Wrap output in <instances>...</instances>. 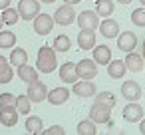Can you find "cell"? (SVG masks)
<instances>
[{"mask_svg":"<svg viewBox=\"0 0 145 135\" xmlns=\"http://www.w3.org/2000/svg\"><path fill=\"white\" fill-rule=\"evenodd\" d=\"M121 95L127 101H137L141 97V85L133 80H127V82L121 83Z\"/></svg>","mask_w":145,"mask_h":135,"instance_id":"10","label":"cell"},{"mask_svg":"<svg viewBox=\"0 0 145 135\" xmlns=\"http://www.w3.org/2000/svg\"><path fill=\"white\" fill-rule=\"evenodd\" d=\"M139 133L145 135V117H141V121H139Z\"/></svg>","mask_w":145,"mask_h":135,"instance_id":"36","label":"cell"},{"mask_svg":"<svg viewBox=\"0 0 145 135\" xmlns=\"http://www.w3.org/2000/svg\"><path fill=\"white\" fill-rule=\"evenodd\" d=\"M60 80H62L64 83H76V82L80 80L74 62H66V64H62V68H60Z\"/></svg>","mask_w":145,"mask_h":135,"instance_id":"15","label":"cell"},{"mask_svg":"<svg viewBox=\"0 0 145 135\" xmlns=\"http://www.w3.org/2000/svg\"><path fill=\"white\" fill-rule=\"evenodd\" d=\"M113 10H115L113 0H97V2H95V12H97V16H101V18L111 16Z\"/></svg>","mask_w":145,"mask_h":135,"instance_id":"22","label":"cell"},{"mask_svg":"<svg viewBox=\"0 0 145 135\" xmlns=\"http://www.w3.org/2000/svg\"><path fill=\"white\" fill-rule=\"evenodd\" d=\"M141 117H143V107L137 101H129L123 107V119L127 123H137V121H141Z\"/></svg>","mask_w":145,"mask_h":135,"instance_id":"11","label":"cell"},{"mask_svg":"<svg viewBox=\"0 0 145 135\" xmlns=\"http://www.w3.org/2000/svg\"><path fill=\"white\" fill-rule=\"evenodd\" d=\"M14 46H16V34L10 32V30H0V48L8 50V48H14Z\"/></svg>","mask_w":145,"mask_h":135,"instance_id":"26","label":"cell"},{"mask_svg":"<svg viewBox=\"0 0 145 135\" xmlns=\"http://www.w3.org/2000/svg\"><path fill=\"white\" fill-rule=\"evenodd\" d=\"M56 52H70L72 50V40L66 36V34H60L54 38V46H52Z\"/></svg>","mask_w":145,"mask_h":135,"instance_id":"28","label":"cell"},{"mask_svg":"<svg viewBox=\"0 0 145 135\" xmlns=\"http://www.w3.org/2000/svg\"><path fill=\"white\" fill-rule=\"evenodd\" d=\"M125 68L129 70V72H133V74H137V72H141L143 68H145V62H143V56H139V54H135L133 50L131 52H127V56H125Z\"/></svg>","mask_w":145,"mask_h":135,"instance_id":"16","label":"cell"},{"mask_svg":"<svg viewBox=\"0 0 145 135\" xmlns=\"http://www.w3.org/2000/svg\"><path fill=\"white\" fill-rule=\"evenodd\" d=\"M125 72H127V68H125V62H121V60H111V62L107 64V74H109V78H113V80L123 78Z\"/></svg>","mask_w":145,"mask_h":135,"instance_id":"21","label":"cell"},{"mask_svg":"<svg viewBox=\"0 0 145 135\" xmlns=\"http://www.w3.org/2000/svg\"><path fill=\"white\" fill-rule=\"evenodd\" d=\"M76 12H74V6L72 4H62L56 14H54V22L60 24V26H70L72 22H76Z\"/></svg>","mask_w":145,"mask_h":135,"instance_id":"5","label":"cell"},{"mask_svg":"<svg viewBox=\"0 0 145 135\" xmlns=\"http://www.w3.org/2000/svg\"><path fill=\"white\" fill-rule=\"evenodd\" d=\"M111 107H105V105H101V103H97V101H93V105H91V109H89V119L97 125V123H107L111 117Z\"/></svg>","mask_w":145,"mask_h":135,"instance_id":"9","label":"cell"},{"mask_svg":"<svg viewBox=\"0 0 145 135\" xmlns=\"http://www.w3.org/2000/svg\"><path fill=\"white\" fill-rule=\"evenodd\" d=\"M97 30H99L101 36H105V38H117V34H119V24L107 16L103 22H99V28H97Z\"/></svg>","mask_w":145,"mask_h":135,"instance_id":"17","label":"cell"},{"mask_svg":"<svg viewBox=\"0 0 145 135\" xmlns=\"http://www.w3.org/2000/svg\"><path fill=\"white\" fill-rule=\"evenodd\" d=\"M26 131L32 133V135H40L44 131V121L38 117V115H30L26 119Z\"/></svg>","mask_w":145,"mask_h":135,"instance_id":"24","label":"cell"},{"mask_svg":"<svg viewBox=\"0 0 145 135\" xmlns=\"http://www.w3.org/2000/svg\"><path fill=\"white\" fill-rule=\"evenodd\" d=\"M2 26H4V20H2V16H0V30H2Z\"/></svg>","mask_w":145,"mask_h":135,"instance_id":"42","label":"cell"},{"mask_svg":"<svg viewBox=\"0 0 145 135\" xmlns=\"http://www.w3.org/2000/svg\"><path fill=\"white\" fill-rule=\"evenodd\" d=\"M2 20H4V24H8V26H12V24H16L18 20H20V14H18V10L16 8H4L2 10Z\"/></svg>","mask_w":145,"mask_h":135,"instance_id":"29","label":"cell"},{"mask_svg":"<svg viewBox=\"0 0 145 135\" xmlns=\"http://www.w3.org/2000/svg\"><path fill=\"white\" fill-rule=\"evenodd\" d=\"M76 70H78V76L80 80H93L97 76V64L93 60H82L76 64Z\"/></svg>","mask_w":145,"mask_h":135,"instance_id":"8","label":"cell"},{"mask_svg":"<svg viewBox=\"0 0 145 135\" xmlns=\"http://www.w3.org/2000/svg\"><path fill=\"white\" fill-rule=\"evenodd\" d=\"M6 62H8V60H6L4 56H0V64H6Z\"/></svg>","mask_w":145,"mask_h":135,"instance_id":"40","label":"cell"},{"mask_svg":"<svg viewBox=\"0 0 145 135\" xmlns=\"http://www.w3.org/2000/svg\"><path fill=\"white\" fill-rule=\"evenodd\" d=\"M139 2H141V4H143V6H145V0H139Z\"/></svg>","mask_w":145,"mask_h":135,"instance_id":"43","label":"cell"},{"mask_svg":"<svg viewBox=\"0 0 145 135\" xmlns=\"http://www.w3.org/2000/svg\"><path fill=\"white\" fill-rule=\"evenodd\" d=\"M95 101L97 103H101V105H105V107H115V103H117V99H115V93H111V91H97L95 95Z\"/></svg>","mask_w":145,"mask_h":135,"instance_id":"25","label":"cell"},{"mask_svg":"<svg viewBox=\"0 0 145 135\" xmlns=\"http://www.w3.org/2000/svg\"><path fill=\"white\" fill-rule=\"evenodd\" d=\"M58 68V58H56V50L52 46H42L38 50V62H36V70H40V74H52Z\"/></svg>","mask_w":145,"mask_h":135,"instance_id":"1","label":"cell"},{"mask_svg":"<svg viewBox=\"0 0 145 135\" xmlns=\"http://www.w3.org/2000/svg\"><path fill=\"white\" fill-rule=\"evenodd\" d=\"M32 22H34V32L38 36H48L52 32V28H54V16L44 14V12H38Z\"/></svg>","mask_w":145,"mask_h":135,"instance_id":"3","label":"cell"},{"mask_svg":"<svg viewBox=\"0 0 145 135\" xmlns=\"http://www.w3.org/2000/svg\"><path fill=\"white\" fill-rule=\"evenodd\" d=\"M93 62L97 66H107L111 62V50H109V46H93Z\"/></svg>","mask_w":145,"mask_h":135,"instance_id":"19","label":"cell"},{"mask_svg":"<svg viewBox=\"0 0 145 135\" xmlns=\"http://www.w3.org/2000/svg\"><path fill=\"white\" fill-rule=\"evenodd\" d=\"M80 2H82V0H64V4H72V6L74 4H80Z\"/></svg>","mask_w":145,"mask_h":135,"instance_id":"37","label":"cell"},{"mask_svg":"<svg viewBox=\"0 0 145 135\" xmlns=\"http://www.w3.org/2000/svg\"><path fill=\"white\" fill-rule=\"evenodd\" d=\"M44 135H64L66 131H64V127L62 125H52L50 129H46V131H42Z\"/></svg>","mask_w":145,"mask_h":135,"instance_id":"34","label":"cell"},{"mask_svg":"<svg viewBox=\"0 0 145 135\" xmlns=\"http://www.w3.org/2000/svg\"><path fill=\"white\" fill-rule=\"evenodd\" d=\"M30 105H32V101H30L28 95H18L16 97V109H18V113L28 115L30 113Z\"/></svg>","mask_w":145,"mask_h":135,"instance_id":"30","label":"cell"},{"mask_svg":"<svg viewBox=\"0 0 145 135\" xmlns=\"http://www.w3.org/2000/svg\"><path fill=\"white\" fill-rule=\"evenodd\" d=\"M16 10L22 20H34V16L40 12V0H20Z\"/></svg>","mask_w":145,"mask_h":135,"instance_id":"4","label":"cell"},{"mask_svg":"<svg viewBox=\"0 0 145 135\" xmlns=\"http://www.w3.org/2000/svg\"><path fill=\"white\" fill-rule=\"evenodd\" d=\"M10 2H12V0H0V10L8 8V6H10Z\"/></svg>","mask_w":145,"mask_h":135,"instance_id":"35","label":"cell"},{"mask_svg":"<svg viewBox=\"0 0 145 135\" xmlns=\"http://www.w3.org/2000/svg\"><path fill=\"white\" fill-rule=\"evenodd\" d=\"M76 22H78V26L80 28H84V30H97L99 28V16H97V12L95 10H84V12H80L78 16H76Z\"/></svg>","mask_w":145,"mask_h":135,"instance_id":"2","label":"cell"},{"mask_svg":"<svg viewBox=\"0 0 145 135\" xmlns=\"http://www.w3.org/2000/svg\"><path fill=\"white\" fill-rule=\"evenodd\" d=\"M0 123L6 125V127H14L18 123V109H16V105L0 107Z\"/></svg>","mask_w":145,"mask_h":135,"instance_id":"12","label":"cell"},{"mask_svg":"<svg viewBox=\"0 0 145 135\" xmlns=\"http://www.w3.org/2000/svg\"><path fill=\"white\" fill-rule=\"evenodd\" d=\"M10 66H14V68H18V66H22V64H28V54H26V50L24 48H14L12 52H10Z\"/></svg>","mask_w":145,"mask_h":135,"instance_id":"23","label":"cell"},{"mask_svg":"<svg viewBox=\"0 0 145 135\" xmlns=\"http://www.w3.org/2000/svg\"><path fill=\"white\" fill-rule=\"evenodd\" d=\"M131 22H133L135 26L145 28V6H143V8H137V10L131 12Z\"/></svg>","mask_w":145,"mask_h":135,"instance_id":"32","label":"cell"},{"mask_svg":"<svg viewBox=\"0 0 145 135\" xmlns=\"http://www.w3.org/2000/svg\"><path fill=\"white\" fill-rule=\"evenodd\" d=\"M135 46H137V36L133 32L127 30V32L117 34V48L121 52H131V50H135Z\"/></svg>","mask_w":145,"mask_h":135,"instance_id":"13","label":"cell"},{"mask_svg":"<svg viewBox=\"0 0 145 135\" xmlns=\"http://www.w3.org/2000/svg\"><path fill=\"white\" fill-rule=\"evenodd\" d=\"M141 56H143V62H145V40H143V54Z\"/></svg>","mask_w":145,"mask_h":135,"instance_id":"41","label":"cell"},{"mask_svg":"<svg viewBox=\"0 0 145 135\" xmlns=\"http://www.w3.org/2000/svg\"><path fill=\"white\" fill-rule=\"evenodd\" d=\"M72 93L78 97H93L97 93L95 83H91V80H78L76 83H72Z\"/></svg>","mask_w":145,"mask_h":135,"instance_id":"6","label":"cell"},{"mask_svg":"<svg viewBox=\"0 0 145 135\" xmlns=\"http://www.w3.org/2000/svg\"><path fill=\"white\" fill-rule=\"evenodd\" d=\"M26 95L30 97V101H34V103H42V101H46V97H48V87H46L44 82L36 80V82L28 83V93H26Z\"/></svg>","mask_w":145,"mask_h":135,"instance_id":"7","label":"cell"},{"mask_svg":"<svg viewBox=\"0 0 145 135\" xmlns=\"http://www.w3.org/2000/svg\"><path fill=\"white\" fill-rule=\"evenodd\" d=\"M16 70H18V78H20L24 83H32V82L38 80V70L32 68V66H28V64H22V66H18Z\"/></svg>","mask_w":145,"mask_h":135,"instance_id":"20","label":"cell"},{"mask_svg":"<svg viewBox=\"0 0 145 135\" xmlns=\"http://www.w3.org/2000/svg\"><path fill=\"white\" fill-rule=\"evenodd\" d=\"M12 78H14V72L10 68V62L0 64V83H10Z\"/></svg>","mask_w":145,"mask_h":135,"instance_id":"31","label":"cell"},{"mask_svg":"<svg viewBox=\"0 0 145 135\" xmlns=\"http://www.w3.org/2000/svg\"><path fill=\"white\" fill-rule=\"evenodd\" d=\"M52 105H64L68 99H70V89L68 87H54V89H48V97H46Z\"/></svg>","mask_w":145,"mask_h":135,"instance_id":"14","label":"cell"},{"mask_svg":"<svg viewBox=\"0 0 145 135\" xmlns=\"http://www.w3.org/2000/svg\"><path fill=\"white\" fill-rule=\"evenodd\" d=\"M78 46L82 50H93V46H95V32L82 28L80 34H78Z\"/></svg>","mask_w":145,"mask_h":135,"instance_id":"18","label":"cell"},{"mask_svg":"<svg viewBox=\"0 0 145 135\" xmlns=\"http://www.w3.org/2000/svg\"><path fill=\"white\" fill-rule=\"evenodd\" d=\"M6 105H16V95H12V93H0V107H6Z\"/></svg>","mask_w":145,"mask_h":135,"instance_id":"33","label":"cell"},{"mask_svg":"<svg viewBox=\"0 0 145 135\" xmlns=\"http://www.w3.org/2000/svg\"><path fill=\"white\" fill-rule=\"evenodd\" d=\"M115 2H119V4H131V0H115Z\"/></svg>","mask_w":145,"mask_h":135,"instance_id":"39","label":"cell"},{"mask_svg":"<svg viewBox=\"0 0 145 135\" xmlns=\"http://www.w3.org/2000/svg\"><path fill=\"white\" fill-rule=\"evenodd\" d=\"M76 133H80V135H95V133H97V127H95V123L88 117V119H84V121L78 123Z\"/></svg>","mask_w":145,"mask_h":135,"instance_id":"27","label":"cell"},{"mask_svg":"<svg viewBox=\"0 0 145 135\" xmlns=\"http://www.w3.org/2000/svg\"><path fill=\"white\" fill-rule=\"evenodd\" d=\"M40 2H42V4H54L56 0H40Z\"/></svg>","mask_w":145,"mask_h":135,"instance_id":"38","label":"cell"}]
</instances>
